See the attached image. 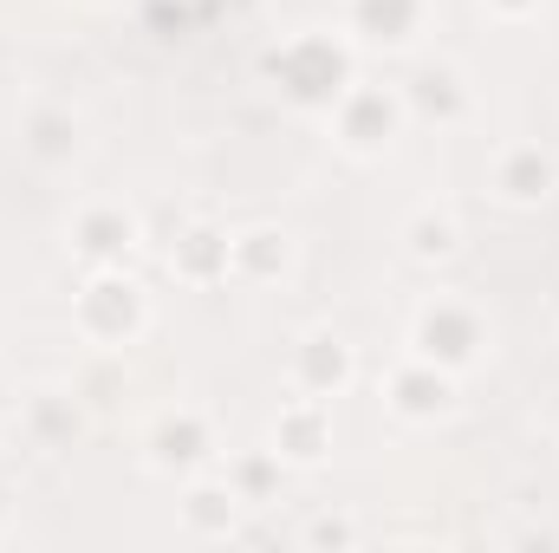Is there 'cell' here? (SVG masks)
<instances>
[{
    "instance_id": "cell-22",
    "label": "cell",
    "mask_w": 559,
    "mask_h": 553,
    "mask_svg": "<svg viewBox=\"0 0 559 553\" xmlns=\"http://www.w3.org/2000/svg\"><path fill=\"white\" fill-rule=\"evenodd\" d=\"M365 541V528L352 521V515H312L306 528H299V548H312V553H338V548H358Z\"/></svg>"
},
{
    "instance_id": "cell-7",
    "label": "cell",
    "mask_w": 559,
    "mask_h": 553,
    "mask_svg": "<svg viewBox=\"0 0 559 553\" xmlns=\"http://www.w3.org/2000/svg\"><path fill=\"white\" fill-rule=\"evenodd\" d=\"M429 20H436L429 0H345V7H338L345 39H352L358 52H371V59H404V52H417L423 33H429Z\"/></svg>"
},
{
    "instance_id": "cell-25",
    "label": "cell",
    "mask_w": 559,
    "mask_h": 553,
    "mask_svg": "<svg viewBox=\"0 0 559 553\" xmlns=\"http://www.w3.org/2000/svg\"><path fill=\"white\" fill-rule=\"evenodd\" d=\"M85 7H118V0H85Z\"/></svg>"
},
{
    "instance_id": "cell-15",
    "label": "cell",
    "mask_w": 559,
    "mask_h": 553,
    "mask_svg": "<svg viewBox=\"0 0 559 553\" xmlns=\"http://www.w3.org/2000/svg\"><path fill=\"white\" fill-rule=\"evenodd\" d=\"M79 150H85V118H79L72 105L33 98V105L20 111V156H26L33 169H72Z\"/></svg>"
},
{
    "instance_id": "cell-10",
    "label": "cell",
    "mask_w": 559,
    "mask_h": 553,
    "mask_svg": "<svg viewBox=\"0 0 559 553\" xmlns=\"http://www.w3.org/2000/svg\"><path fill=\"white\" fill-rule=\"evenodd\" d=\"M404 111H411V125H429V131H455L468 111H475V85H468V72L455 66V59H442V52H423L417 66L404 72Z\"/></svg>"
},
{
    "instance_id": "cell-12",
    "label": "cell",
    "mask_w": 559,
    "mask_h": 553,
    "mask_svg": "<svg viewBox=\"0 0 559 553\" xmlns=\"http://www.w3.org/2000/svg\"><path fill=\"white\" fill-rule=\"evenodd\" d=\"M352 378H358V352L345 345V332H332V326H306L299 339H293V352H286V385L299 391V398H345L352 391Z\"/></svg>"
},
{
    "instance_id": "cell-3",
    "label": "cell",
    "mask_w": 559,
    "mask_h": 553,
    "mask_svg": "<svg viewBox=\"0 0 559 553\" xmlns=\"http://www.w3.org/2000/svg\"><path fill=\"white\" fill-rule=\"evenodd\" d=\"M488 345H495V319L468 293H429V299H417V313H411V352L417 358L468 378L488 358Z\"/></svg>"
},
{
    "instance_id": "cell-20",
    "label": "cell",
    "mask_w": 559,
    "mask_h": 553,
    "mask_svg": "<svg viewBox=\"0 0 559 553\" xmlns=\"http://www.w3.org/2000/svg\"><path fill=\"white\" fill-rule=\"evenodd\" d=\"M124 385H131V378H124V352H92V365L72 372V391L92 404V416L111 411V404L124 398Z\"/></svg>"
},
{
    "instance_id": "cell-24",
    "label": "cell",
    "mask_w": 559,
    "mask_h": 553,
    "mask_svg": "<svg viewBox=\"0 0 559 553\" xmlns=\"http://www.w3.org/2000/svg\"><path fill=\"white\" fill-rule=\"evenodd\" d=\"M254 7H261V0H209V20H215V13H228V20H248Z\"/></svg>"
},
{
    "instance_id": "cell-2",
    "label": "cell",
    "mask_w": 559,
    "mask_h": 553,
    "mask_svg": "<svg viewBox=\"0 0 559 553\" xmlns=\"http://www.w3.org/2000/svg\"><path fill=\"white\" fill-rule=\"evenodd\" d=\"M150 293L131 268H85L79 293H72V332L92 352H131L150 332Z\"/></svg>"
},
{
    "instance_id": "cell-5",
    "label": "cell",
    "mask_w": 559,
    "mask_h": 553,
    "mask_svg": "<svg viewBox=\"0 0 559 553\" xmlns=\"http://www.w3.org/2000/svg\"><path fill=\"white\" fill-rule=\"evenodd\" d=\"M222 462V430L202 404H163L143 423V469L163 482H189Z\"/></svg>"
},
{
    "instance_id": "cell-19",
    "label": "cell",
    "mask_w": 559,
    "mask_h": 553,
    "mask_svg": "<svg viewBox=\"0 0 559 553\" xmlns=\"http://www.w3.org/2000/svg\"><path fill=\"white\" fill-rule=\"evenodd\" d=\"M222 475L235 482V495H241L248 508H274L280 489H286V456H280L274 443H261V449H235V456L222 462Z\"/></svg>"
},
{
    "instance_id": "cell-13",
    "label": "cell",
    "mask_w": 559,
    "mask_h": 553,
    "mask_svg": "<svg viewBox=\"0 0 559 553\" xmlns=\"http://www.w3.org/2000/svg\"><path fill=\"white\" fill-rule=\"evenodd\" d=\"M241 515H248V502L235 495V482H228L222 469H202V475L182 482V502H176L182 541H202V548L235 541V534H241Z\"/></svg>"
},
{
    "instance_id": "cell-1",
    "label": "cell",
    "mask_w": 559,
    "mask_h": 553,
    "mask_svg": "<svg viewBox=\"0 0 559 553\" xmlns=\"http://www.w3.org/2000/svg\"><path fill=\"white\" fill-rule=\"evenodd\" d=\"M358 59L365 52L345 39V26H299L261 52V85L299 118H332V105L358 85Z\"/></svg>"
},
{
    "instance_id": "cell-16",
    "label": "cell",
    "mask_w": 559,
    "mask_h": 553,
    "mask_svg": "<svg viewBox=\"0 0 559 553\" xmlns=\"http://www.w3.org/2000/svg\"><path fill=\"white\" fill-rule=\"evenodd\" d=\"M299 268V242L280 228V222H254V228H235L228 235V280L235 286H280Z\"/></svg>"
},
{
    "instance_id": "cell-14",
    "label": "cell",
    "mask_w": 559,
    "mask_h": 553,
    "mask_svg": "<svg viewBox=\"0 0 559 553\" xmlns=\"http://www.w3.org/2000/svg\"><path fill=\"white\" fill-rule=\"evenodd\" d=\"M163 268H169L176 286H189V293L228 286V228H215V222H202V215L176 222V235H169V248H163Z\"/></svg>"
},
{
    "instance_id": "cell-17",
    "label": "cell",
    "mask_w": 559,
    "mask_h": 553,
    "mask_svg": "<svg viewBox=\"0 0 559 553\" xmlns=\"http://www.w3.org/2000/svg\"><path fill=\"white\" fill-rule=\"evenodd\" d=\"M267 443L286 456V469H319V462L332 456V404H325V398H299V391H293V398L274 411Z\"/></svg>"
},
{
    "instance_id": "cell-4",
    "label": "cell",
    "mask_w": 559,
    "mask_h": 553,
    "mask_svg": "<svg viewBox=\"0 0 559 553\" xmlns=\"http://www.w3.org/2000/svg\"><path fill=\"white\" fill-rule=\"evenodd\" d=\"M332 143L352 156V163H384L404 131H411V111H404V92L397 85H371V79H358L338 105H332Z\"/></svg>"
},
{
    "instance_id": "cell-21",
    "label": "cell",
    "mask_w": 559,
    "mask_h": 553,
    "mask_svg": "<svg viewBox=\"0 0 559 553\" xmlns=\"http://www.w3.org/2000/svg\"><path fill=\"white\" fill-rule=\"evenodd\" d=\"M143 20L156 39H189L209 20V0H143Z\"/></svg>"
},
{
    "instance_id": "cell-8",
    "label": "cell",
    "mask_w": 559,
    "mask_h": 553,
    "mask_svg": "<svg viewBox=\"0 0 559 553\" xmlns=\"http://www.w3.org/2000/svg\"><path fill=\"white\" fill-rule=\"evenodd\" d=\"M384 411L397 423H411V430H436V423H449L462 411V378L411 352L384 372Z\"/></svg>"
},
{
    "instance_id": "cell-9",
    "label": "cell",
    "mask_w": 559,
    "mask_h": 553,
    "mask_svg": "<svg viewBox=\"0 0 559 553\" xmlns=\"http://www.w3.org/2000/svg\"><path fill=\"white\" fill-rule=\"evenodd\" d=\"M488 196L514 215H534L559 196V156L540 138H514L488 156Z\"/></svg>"
},
{
    "instance_id": "cell-6",
    "label": "cell",
    "mask_w": 559,
    "mask_h": 553,
    "mask_svg": "<svg viewBox=\"0 0 559 553\" xmlns=\"http://www.w3.org/2000/svg\"><path fill=\"white\" fill-rule=\"evenodd\" d=\"M143 242H150L143 215L131 202H118V196H92V202H79L72 222H66V255H72L79 268H131L143 255Z\"/></svg>"
},
{
    "instance_id": "cell-23",
    "label": "cell",
    "mask_w": 559,
    "mask_h": 553,
    "mask_svg": "<svg viewBox=\"0 0 559 553\" xmlns=\"http://www.w3.org/2000/svg\"><path fill=\"white\" fill-rule=\"evenodd\" d=\"M488 7V20H501V26H521V20H534L547 0H481Z\"/></svg>"
},
{
    "instance_id": "cell-11",
    "label": "cell",
    "mask_w": 559,
    "mask_h": 553,
    "mask_svg": "<svg viewBox=\"0 0 559 553\" xmlns=\"http://www.w3.org/2000/svg\"><path fill=\"white\" fill-rule=\"evenodd\" d=\"M85 430H92V404L72 391V378L66 385H33L20 398V443L39 449V456H72L85 443Z\"/></svg>"
},
{
    "instance_id": "cell-26",
    "label": "cell",
    "mask_w": 559,
    "mask_h": 553,
    "mask_svg": "<svg viewBox=\"0 0 559 553\" xmlns=\"http://www.w3.org/2000/svg\"><path fill=\"white\" fill-rule=\"evenodd\" d=\"M0 541H7V534H0Z\"/></svg>"
},
{
    "instance_id": "cell-18",
    "label": "cell",
    "mask_w": 559,
    "mask_h": 553,
    "mask_svg": "<svg viewBox=\"0 0 559 553\" xmlns=\"http://www.w3.org/2000/svg\"><path fill=\"white\" fill-rule=\"evenodd\" d=\"M397 242H404V255H411L417 268H449V261L462 255V215H455L449 202H423V209L404 215Z\"/></svg>"
}]
</instances>
